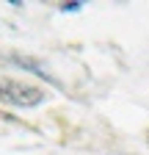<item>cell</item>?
Listing matches in <instances>:
<instances>
[{
	"label": "cell",
	"instance_id": "obj_1",
	"mask_svg": "<svg viewBox=\"0 0 149 155\" xmlns=\"http://www.w3.org/2000/svg\"><path fill=\"white\" fill-rule=\"evenodd\" d=\"M42 100H44V91L39 86L0 75V103L17 105V108H33V105H39Z\"/></svg>",
	"mask_w": 149,
	"mask_h": 155
}]
</instances>
